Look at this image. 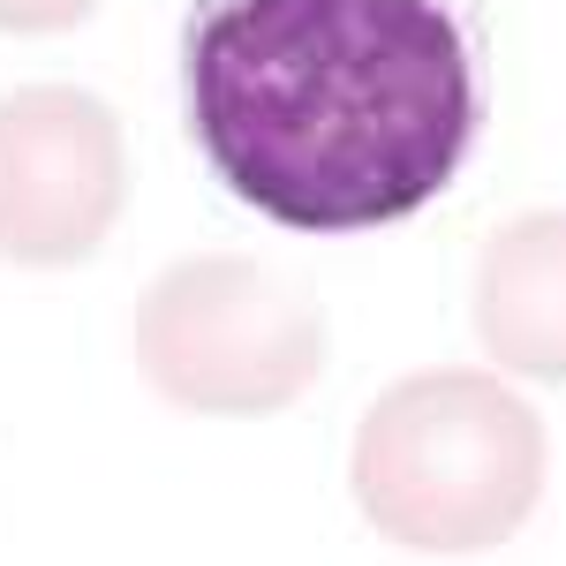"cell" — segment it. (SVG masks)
I'll use <instances>...</instances> for the list:
<instances>
[{
    "mask_svg": "<svg viewBox=\"0 0 566 566\" xmlns=\"http://www.w3.org/2000/svg\"><path fill=\"white\" fill-rule=\"evenodd\" d=\"M189 136L227 197L295 234L400 227L483 136L476 0H197Z\"/></svg>",
    "mask_w": 566,
    "mask_h": 566,
    "instance_id": "obj_1",
    "label": "cell"
},
{
    "mask_svg": "<svg viewBox=\"0 0 566 566\" xmlns=\"http://www.w3.org/2000/svg\"><path fill=\"white\" fill-rule=\"evenodd\" d=\"M552 476L544 416L491 370L446 363L386 386L348 453V491L392 552L469 559L499 552L536 514Z\"/></svg>",
    "mask_w": 566,
    "mask_h": 566,
    "instance_id": "obj_2",
    "label": "cell"
},
{
    "mask_svg": "<svg viewBox=\"0 0 566 566\" xmlns=\"http://www.w3.org/2000/svg\"><path fill=\"white\" fill-rule=\"evenodd\" d=\"M136 370L181 416H280L325 370V310L272 264L205 250L144 287Z\"/></svg>",
    "mask_w": 566,
    "mask_h": 566,
    "instance_id": "obj_3",
    "label": "cell"
},
{
    "mask_svg": "<svg viewBox=\"0 0 566 566\" xmlns=\"http://www.w3.org/2000/svg\"><path fill=\"white\" fill-rule=\"evenodd\" d=\"M129 205V144L84 84H23L0 98V258L61 272L106 250Z\"/></svg>",
    "mask_w": 566,
    "mask_h": 566,
    "instance_id": "obj_4",
    "label": "cell"
},
{
    "mask_svg": "<svg viewBox=\"0 0 566 566\" xmlns=\"http://www.w3.org/2000/svg\"><path fill=\"white\" fill-rule=\"evenodd\" d=\"M469 325L499 370L566 386V212H522L483 242Z\"/></svg>",
    "mask_w": 566,
    "mask_h": 566,
    "instance_id": "obj_5",
    "label": "cell"
},
{
    "mask_svg": "<svg viewBox=\"0 0 566 566\" xmlns=\"http://www.w3.org/2000/svg\"><path fill=\"white\" fill-rule=\"evenodd\" d=\"M98 0H0V31L8 39H53V31H76Z\"/></svg>",
    "mask_w": 566,
    "mask_h": 566,
    "instance_id": "obj_6",
    "label": "cell"
}]
</instances>
